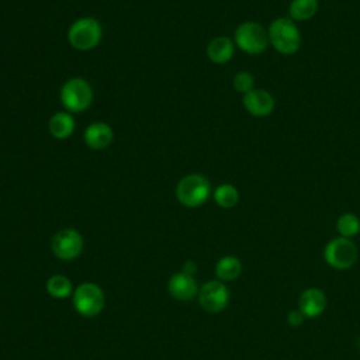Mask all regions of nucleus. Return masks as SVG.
Wrapping results in <instances>:
<instances>
[{"mask_svg": "<svg viewBox=\"0 0 360 360\" xmlns=\"http://www.w3.org/2000/svg\"><path fill=\"white\" fill-rule=\"evenodd\" d=\"M75 309L83 316H96L104 308V294L93 283L80 284L73 292Z\"/></svg>", "mask_w": 360, "mask_h": 360, "instance_id": "7", "label": "nucleus"}, {"mask_svg": "<svg viewBox=\"0 0 360 360\" xmlns=\"http://www.w3.org/2000/svg\"><path fill=\"white\" fill-rule=\"evenodd\" d=\"M359 259V249L349 238H333L323 248V260L336 270L350 269Z\"/></svg>", "mask_w": 360, "mask_h": 360, "instance_id": "4", "label": "nucleus"}, {"mask_svg": "<svg viewBox=\"0 0 360 360\" xmlns=\"http://www.w3.org/2000/svg\"><path fill=\"white\" fill-rule=\"evenodd\" d=\"M211 193V184L208 179L198 173L184 176L176 187V197L184 207L194 208L202 205Z\"/></svg>", "mask_w": 360, "mask_h": 360, "instance_id": "3", "label": "nucleus"}, {"mask_svg": "<svg viewBox=\"0 0 360 360\" xmlns=\"http://www.w3.org/2000/svg\"><path fill=\"white\" fill-rule=\"evenodd\" d=\"M235 52V42L229 37L221 35L210 41L207 46V56L212 63L224 65L229 62Z\"/></svg>", "mask_w": 360, "mask_h": 360, "instance_id": "14", "label": "nucleus"}, {"mask_svg": "<svg viewBox=\"0 0 360 360\" xmlns=\"http://www.w3.org/2000/svg\"><path fill=\"white\" fill-rule=\"evenodd\" d=\"M336 231L342 238L352 239L360 232V218L353 212L342 214L336 221Z\"/></svg>", "mask_w": 360, "mask_h": 360, "instance_id": "19", "label": "nucleus"}, {"mask_svg": "<svg viewBox=\"0 0 360 360\" xmlns=\"http://www.w3.org/2000/svg\"><path fill=\"white\" fill-rule=\"evenodd\" d=\"M195 271H197V264L193 260H187L183 264V273H186L188 276H193Z\"/></svg>", "mask_w": 360, "mask_h": 360, "instance_id": "23", "label": "nucleus"}, {"mask_svg": "<svg viewBox=\"0 0 360 360\" xmlns=\"http://www.w3.org/2000/svg\"><path fill=\"white\" fill-rule=\"evenodd\" d=\"M270 45L281 55H294L302 45L301 31L294 20L288 15L274 18L269 28Z\"/></svg>", "mask_w": 360, "mask_h": 360, "instance_id": "1", "label": "nucleus"}, {"mask_svg": "<svg viewBox=\"0 0 360 360\" xmlns=\"http://www.w3.org/2000/svg\"><path fill=\"white\" fill-rule=\"evenodd\" d=\"M233 42L248 55H260L266 52L270 45L267 28L256 21L239 24L233 32Z\"/></svg>", "mask_w": 360, "mask_h": 360, "instance_id": "2", "label": "nucleus"}, {"mask_svg": "<svg viewBox=\"0 0 360 360\" xmlns=\"http://www.w3.org/2000/svg\"><path fill=\"white\" fill-rule=\"evenodd\" d=\"M214 200L222 208H232L239 201V191L235 186L224 183L214 190Z\"/></svg>", "mask_w": 360, "mask_h": 360, "instance_id": "18", "label": "nucleus"}, {"mask_svg": "<svg viewBox=\"0 0 360 360\" xmlns=\"http://www.w3.org/2000/svg\"><path fill=\"white\" fill-rule=\"evenodd\" d=\"M232 84H233V89L236 91H239L242 94H246V93H249L250 90L255 89V76L250 72H246V70L238 72L233 76Z\"/></svg>", "mask_w": 360, "mask_h": 360, "instance_id": "21", "label": "nucleus"}, {"mask_svg": "<svg viewBox=\"0 0 360 360\" xmlns=\"http://www.w3.org/2000/svg\"><path fill=\"white\" fill-rule=\"evenodd\" d=\"M242 273V263L236 256H222L215 264V274L221 281H232Z\"/></svg>", "mask_w": 360, "mask_h": 360, "instance_id": "17", "label": "nucleus"}, {"mask_svg": "<svg viewBox=\"0 0 360 360\" xmlns=\"http://www.w3.org/2000/svg\"><path fill=\"white\" fill-rule=\"evenodd\" d=\"M198 302L210 314L221 312L229 302V291L219 280H210L198 290Z\"/></svg>", "mask_w": 360, "mask_h": 360, "instance_id": "8", "label": "nucleus"}, {"mask_svg": "<svg viewBox=\"0 0 360 360\" xmlns=\"http://www.w3.org/2000/svg\"><path fill=\"white\" fill-rule=\"evenodd\" d=\"M304 315H302V312L300 311V309H292V311H290L288 312V315H287V323L290 325V326H292V328H298V326H301V323L304 322Z\"/></svg>", "mask_w": 360, "mask_h": 360, "instance_id": "22", "label": "nucleus"}, {"mask_svg": "<svg viewBox=\"0 0 360 360\" xmlns=\"http://www.w3.org/2000/svg\"><path fill=\"white\" fill-rule=\"evenodd\" d=\"M101 37V25L96 18L91 17H83L76 20L68 31L69 44L77 51L93 49L100 42Z\"/></svg>", "mask_w": 360, "mask_h": 360, "instance_id": "5", "label": "nucleus"}, {"mask_svg": "<svg viewBox=\"0 0 360 360\" xmlns=\"http://www.w3.org/2000/svg\"><path fill=\"white\" fill-rule=\"evenodd\" d=\"M114 134L112 129L108 124L105 122H93L90 124L83 135L84 143L94 149V150H101L105 149L111 142H112Z\"/></svg>", "mask_w": 360, "mask_h": 360, "instance_id": "13", "label": "nucleus"}, {"mask_svg": "<svg viewBox=\"0 0 360 360\" xmlns=\"http://www.w3.org/2000/svg\"><path fill=\"white\" fill-rule=\"evenodd\" d=\"M319 8L318 0H291L288 6V17L298 21H308L315 17Z\"/></svg>", "mask_w": 360, "mask_h": 360, "instance_id": "16", "label": "nucleus"}, {"mask_svg": "<svg viewBox=\"0 0 360 360\" xmlns=\"http://www.w3.org/2000/svg\"><path fill=\"white\" fill-rule=\"evenodd\" d=\"M46 291L55 298H66L72 292V283L62 274H55L46 281Z\"/></svg>", "mask_w": 360, "mask_h": 360, "instance_id": "20", "label": "nucleus"}, {"mask_svg": "<svg viewBox=\"0 0 360 360\" xmlns=\"http://www.w3.org/2000/svg\"><path fill=\"white\" fill-rule=\"evenodd\" d=\"M51 249L56 257L62 260H73L83 250V238L73 228L62 229L53 235Z\"/></svg>", "mask_w": 360, "mask_h": 360, "instance_id": "9", "label": "nucleus"}, {"mask_svg": "<svg viewBox=\"0 0 360 360\" xmlns=\"http://www.w3.org/2000/svg\"><path fill=\"white\" fill-rule=\"evenodd\" d=\"M49 134L56 139H66L75 131V120L69 112H56L51 117L48 124Z\"/></svg>", "mask_w": 360, "mask_h": 360, "instance_id": "15", "label": "nucleus"}, {"mask_svg": "<svg viewBox=\"0 0 360 360\" xmlns=\"http://www.w3.org/2000/svg\"><path fill=\"white\" fill-rule=\"evenodd\" d=\"M328 307L326 294L316 287H309L301 291L298 297V309L305 318H316L323 314Z\"/></svg>", "mask_w": 360, "mask_h": 360, "instance_id": "11", "label": "nucleus"}, {"mask_svg": "<svg viewBox=\"0 0 360 360\" xmlns=\"http://www.w3.org/2000/svg\"><path fill=\"white\" fill-rule=\"evenodd\" d=\"M60 101L68 111L82 112L93 101V89L84 79L72 77L60 89Z\"/></svg>", "mask_w": 360, "mask_h": 360, "instance_id": "6", "label": "nucleus"}, {"mask_svg": "<svg viewBox=\"0 0 360 360\" xmlns=\"http://www.w3.org/2000/svg\"><path fill=\"white\" fill-rule=\"evenodd\" d=\"M169 292L173 298L179 301H190L198 294V287L193 276L180 271L170 277Z\"/></svg>", "mask_w": 360, "mask_h": 360, "instance_id": "12", "label": "nucleus"}, {"mask_svg": "<svg viewBox=\"0 0 360 360\" xmlns=\"http://www.w3.org/2000/svg\"><path fill=\"white\" fill-rule=\"evenodd\" d=\"M242 104L253 117H267L274 111L276 100L273 94L264 89H253L243 94Z\"/></svg>", "mask_w": 360, "mask_h": 360, "instance_id": "10", "label": "nucleus"}]
</instances>
